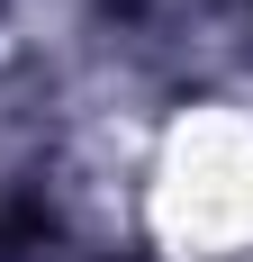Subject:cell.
Instances as JSON below:
<instances>
[{"instance_id":"6da1fadb","label":"cell","mask_w":253,"mask_h":262,"mask_svg":"<svg viewBox=\"0 0 253 262\" xmlns=\"http://www.w3.org/2000/svg\"><path fill=\"white\" fill-rule=\"evenodd\" d=\"M0 262H118V253H91V244H73L46 208L0 199Z\"/></svg>"}]
</instances>
